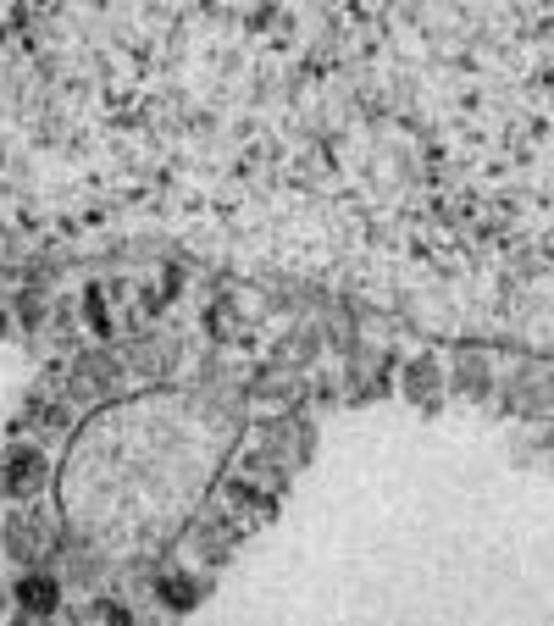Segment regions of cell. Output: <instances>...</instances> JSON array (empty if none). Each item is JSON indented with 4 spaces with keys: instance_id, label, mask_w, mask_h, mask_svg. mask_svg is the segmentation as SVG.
<instances>
[{
    "instance_id": "cell-1",
    "label": "cell",
    "mask_w": 554,
    "mask_h": 626,
    "mask_svg": "<svg viewBox=\"0 0 554 626\" xmlns=\"http://www.w3.org/2000/svg\"><path fill=\"white\" fill-rule=\"evenodd\" d=\"M34 477H39V455H12L6 460V482H12V488H28Z\"/></svg>"
},
{
    "instance_id": "cell-2",
    "label": "cell",
    "mask_w": 554,
    "mask_h": 626,
    "mask_svg": "<svg viewBox=\"0 0 554 626\" xmlns=\"http://www.w3.org/2000/svg\"><path fill=\"white\" fill-rule=\"evenodd\" d=\"M23 604H28V610H50V604H56V588H50L45 577H34V582H28V593H23Z\"/></svg>"
}]
</instances>
